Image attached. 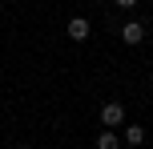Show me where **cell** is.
I'll return each mask as SVG.
<instances>
[{"label":"cell","instance_id":"1","mask_svg":"<svg viewBox=\"0 0 153 149\" xmlns=\"http://www.w3.org/2000/svg\"><path fill=\"white\" fill-rule=\"evenodd\" d=\"M125 121V109H121V101H109V105H101V125L105 129H117Z\"/></svg>","mask_w":153,"mask_h":149},{"label":"cell","instance_id":"2","mask_svg":"<svg viewBox=\"0 0 153 149\" xmlns=\"http://www.w3.org/2000/svg\"><path fill=\"white\" fill-rule=\"evenodd\" d=\"M121 40H125V44H141V40H145V24L129 20V24L121 28Z\"/></svg>","mask_w":153,"mask_h":149},{"label":"cell","instance_id":"3","mask_svg":"<svg viewBox=\"0 0 153 149\" xmlns=\"http://www.w3.org/2000/svg\"><path fill=\"white\" fill-rule=\"evenodd\" d=\"M69 36L73 40H89V20H85V16H73L69 20Z\"/></svg>","mask_w":153,"mask_h":149},{"label":"cell","instance_id":"4","mask_svg":"<svg viewBox=\"0 0 153 149\" xmlns=\"http://www.w3.org/2000/svg\"><path fill=\"white\" fill-rule=\"evenodd\" d=\"M97 149H121V137H117V129H105V133L97 137Z\"/></svg>","mask_w":153,"mask_h":149},{"label":"cell","instance_id":"5","mask_svg":"<svg viewBox=\"0 0 153 149\" xmlns=\"http://www.w3.org/2000/svg\"><path fill=\"white\" fill-rule=\"evenodd\" d=\"M141 141H145V129H141V125H129V129H125V145H141Z\"/></svg>","mask_w":153,"mask_h":149},{"label":"cell","instance_id":"6","mask_svg":"<svg viewBox=\"0 0 153 149\" xmlns=\"http://www.w3.org/2000/svg\"><path fill=\"white\" fill-rule=\"evenodd\" d=\"M133 4H137V0H117V8H133Z\"/></svg>","mask_w":153,"mask_h":149},{"label":"cell","instance_id":"7","mask_svg":"<svg viewBox=\"0 0 153 149\" xmlns=\"http://www.w3.org/2000/svg\"><path fill=\"white\" fill-rule=\"evenodd\" d=\"M16 149H28V145H16Z\"/></svg>","mask_w":153,"mask_h":149}]
</instances>
